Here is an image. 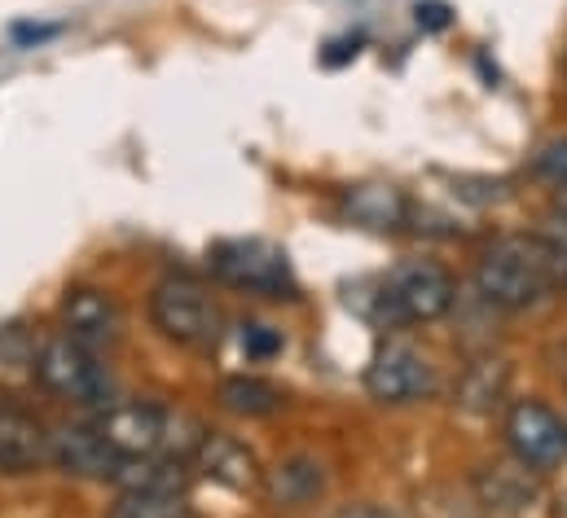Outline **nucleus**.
I'll return each mask as SVG.
<instances>
[{"mask_svg": "<svg viewBox=\"0 0 567 518\" xmlns=\"http://www.w3.org/2000/svg\"><path fill=\"white\" fill-rule=\"evenodd\" d=\"M567 251L555 247L542 234H506L497 238L480 268H475V290L484 303L502 308V312H524L533 303H542L550 290L564 286Z\"/></svg>", "mask_w": 567, "mask_h": 518, "instance_id": "nucleus-1", "label": "nucleus"}, {"mask_svg": "<svg viewBox=\"0 0 567 518\" xmlns=\"http://www.w3.org/2000/svg\"><path fill=\"white\" fill-rule=\"evenodd\" d=\"M150 321L154 330L189 352H207L225 334V312L212 299V290L189 272H167L150 290Z\"/></svg>", "mask_w": 567, "mask_h": 518, "instance_id": "nucleus-2", "label": "nucleus"}, {"mask_svg": "<svg viewBox=\"0 0 567 518\" xmlns=\"http://www.w3.org/2000/svg\"><path fill=\"white\" fill-rule=\"evenodd\" d=\"M207 268L216 281L247 290V294H265V299H295L299 294L290 256L269 238H225L207 251Z\"/></svg>", "mask_w": 567, "mask_h": 518, "instance_id": "nucleus-3", "label": "nucleus"}, {"mask_svg": "<svg viewBox=\"0 0 567 518\" xmlns=\"http://www.w3.org/2000/svg\"><path fill=\"white\" fill-rule=\"evenodd\" d=\"M379 303H383V321H392V325L440 321L457 303V281L449 277V268H440L431 259H405L379 286Z\"/></svg>", "mask_w": 567, "mask_h": 518, "instance_id": "nucleus-4", "label": "nucleus"}, {"mask_svg": "<svg viewBox=\"0 0 567 518\" xmlns=\"http://www.w3.org/2000/svg\"><path fill=\"white\" fill-rule=\"evenodd\" d=\"M31 374L40 379V387L53 391L58 400H71V404H106L111 400L106 365L97 361V352H89L71 334L40 339L35 356H31Z\"/></svg>", "mask_w": 567, "mask_h": 518, "instance_id": "nucleus-5", "label": "nucleus"}, {"mask_svg": "<svg viewBox=\"0 0 567 518\" xmlns=\"http://www.w3.org/2000/svg\"><path fill=\"white\" fill-rule=\"evenodd\" d=\"M506 448H511L515 462L546 475V470L564 466L567 422L555 408H546L542 400H515L511 413H506Z\"/></svg>", "mask_w": 567, "mask_h": 518, "instance_id": "nucleus-6", "label": "nucleus"}, {"mask_svg": "<svg viewBox=\"0 0 567 518\" xmlns=\"http://www.w3.org/2000/svg\"><path fill=\"white\" fill-rule=\"evenodd\" d=\"M365 391L379 404H414L435 391V370L410 343H379L365 365Z\"/></svg>", "mask_w": 567, "mask_h": 518, "instance_id": "nucleus-7", "label": "nucleus"}, {"mask_svg": "<svg viewBox=\"0 0 567 518\" xmlns=\"http://www.w3.org/2000/svg\"><path fill=\"white\" fill-rule=\"evenodd\" d=\"M93 431L120 453V457H150L163 453L167 435V408L150 400H128V404H106Z\"/></svg>", "mask_w": 567, "mask_h": 518, "instance_id": "nucleus-8", "label": "nucleus"}, {"mask_svg": "<svg viewBox=\"0 0 567 518\" xmlns=\"http://www.w3.org/2000/svg\"><path fill=\"white\" fill-rule=\"evenodd\" d=\"M475 501L488 510L493 518H519L528 515L542 501V475L528 470L524 462H488L471 475Z\"/></svg>", "mask_w": 567, "mask_h": 518, "instance_id": "nucleus-9", "label": "nucleus"}, {"mask_svg": "<svg viewBox=\"0 0 567 518\" xmlns=\"http://www.w3.org/2000/svg\"><path fill=\"white\" fill-rule=\"evenodd\" d=\"M62 325H66V334H71L75 343H84L89 352H106V348H115V343L124 339V312H120V303H115L106 290H97V286H75V290H66V299H62Z\"/></svg>", "mask_w": 567, "mask_h": 518, "instance_id": "nucleus-10", "label": "nucleus"}, {"mask_svg": "<svg viewBox=\"0 0 567 518\" xmlns=\"http://www.w3.org/2000/svg\"><path fill=\"white\" fill-rule=\"evenodd\" d=\"M339 211L352 229H365V234H401L414 216L410 207V194L388 185V180H361V185H348L339 194Z\"/></svg>", "mask_w": 567, "mask_h": 518, "instance_id": "nucleus-11", "label": "nucleus"}, {"mask_svg": "<svg viewBox=\"0 0 567 518\" xmlns=\"http://www.w3.org/2000/svg\"><path fill=\"white\" fill-rule=\"evenodd\" d=\"M189 462H194L198 475H207L212 484H220L229 493H256L260 479H265L260 457L238 435H225V431H207Z\"/></svg>", "mask_w": 567, "mask_h": 518, "instance_id": "nucleus-12", "label": "nucleus"}, {"mask_svg": "<svg viewBox=\"0 0 567 518\" xmlns=\"http://www.w3.org/2000/svg\"><path fill=\"white\" fill-rule=\"evenodd\" d=\"M53 462V435L22 404H0V475H35Z\"/></svg>", "mask_w": 567, "mask_h": 518, "instance_id": "nucleus-13", "label": "nucleus"}, {"mask_svg": "<svg viewBox=\"0 0 567 518\" xmlns=\"http://www.w3.org/2000/svg\"><path fill=\"white\" fill-rule=\"evenodd\" d=\"M53 466L71 479H93L111 484L120 470V453L93 431V426H62L53 435Z\"/></svg>", "mask_w": 567, "mask_h": 518, "instance_id": "nucleus-14", "label": "nucleus"}, {"mask_svg": "<svg viewBox=\"0 0 567 518\" xmlns=\"http://www.w3.org/2000/svg\"><path fill=\"white\" fill-rule=\"evenodd\" d=\"M194 470L185 457H120V470H115V488L124 497H185Z\"/></svg>", "mask_w": 567, "mask_h": 518, "instance_id": "nucleus-15", "label": "nucleus"}, {"mask_svg": "<svg viewBox=\"0 0 567 518\" xmlns=\"http://www.w3.org/2000/svg\"><path fill=\"white\" fill-rule=\"evenodd\" d=\"M260 493H265V501L274 510H303L326 493V466L317 457H308V453L286 457L274 470H265Z\"/></svg>", "mask_w": 567, "mask_h": 518, "instance_id": "nucleus-16", "label": "nucleus"}, {"mask_svg": "<svg viewBox=\"0 0 567 518\" xmlns=\"http://www.w3.org/2000/svg\"><path fill=\"white\" fill-rule=\"evenodd\" d=\"M506 383H511V365L506 361H493V356H480L462 370L457 387H453V404L462 413H493L506 395Z\"/></svg>", "mask_w": 567, "mask_h": 518, "instance_id": "nucleus-17", "label": "nucleus"}, {"mask_svg": "<svg viewBox=\"0 0 567 518\" xmlns=\"http://www.w3.org/2000/svg\"><path fill=\"white\" fill-rule=\"evenodd\" d=\"M220 408H229L234 417H274L282 408V387H274L269 379H256V374H229L220 387H216Z\"/></svg>", "mask_w": 567, "mask_h": 518, "instance_id": "nucleus-18", "label": "nucleus"}, {"mask_svg": "<svg viewBox=\"0 0 567 518\" xmlns=\"http://www.w3.org/2000/svg\"><path fill=\"white\" fill-rule=\"evenodd\" d=\"M115 518H198L185 497H124L115 506Z\"/></svg>", "mask_w": 567, "mask_h": 518, "instance_id": "nucleus-19", "label": "nucleus"}, {"mask_svg": "<svg viewBox=\"0 0 567 518\" xmlns=\"http://www.w3.org/2000/svg\"><path fill=\"white\" fill-rule=\"evenodd\" d=\"M243 352L251 361H274L282 352V334L269 325H243Z\"/></svg>", "mask_w": 567, "mask_h": 518, "instance_id": "nucleus-20", "label": "nucleus"}, {"mask_svg": "<svg viewBox=\"0 0 567 518\" xmlns=\"http://www.w3.org/2000/svg\"><path fill=\"white\" fill-rule=\"evenodd\" d=\"M31 356H35V343L18 325H4L0 330V361L4 365H31Z\"/></svg>", "mask_w": 567, "mask_h": 518, "instance_id": "nucleus-21", "label": "nucleus"}, {"mask_svg": "<svg viewBox=\"0 0 567 518\" xmlns=\"http://www.w3.org/2000/svg\"><path fill=\"white\" fill-rule=\"evenodd\" d=\"M537 172H542L546 180H555V185H564L567 189V136L550 141V145H542V154H537Z\"/></svg>", "mask_w": 567, "mask_h": 518, "instance_id": "nucleus-22", "label": "nucleus"}, {"mask_svg": "<svg viewBox=\"0 0 567 518\" xmlns=\"http://www.w3.org/2000/svg\"><path fill=\"white\" fill-rule=\"evenodd\" d=\"M414 18H419L423 31H444V27L453 22V9H449L444 0H419V4H414Z\"/></svg>", "mask_w": 567, "mask_h": 518, "instance_id": "nucleus-23", "label": "nucleus"}, {"mask_svg": "<svg viewBox=\"0 0 567 518\" xmlns=\"http://www.w3.org/2000/svg\"><path fill=\"white\" fill-rule=\"evenodd\" d=\"M357 49H361V35H352V40H339V44H330V53H326V66H339V62L357 58Z\"/></svg>", "mask_w": 567, "mask_h": 518, "instance_id": "nucleus-24", "label": "nucleus"}, {"mask_svg": "<svg viewBox=\"0 0 567 518\" xmlns=\"http://www.w3.org/2000/svg\"><path fill=\"white\" fill-rule=\"evenodd\" d=\"M330 518H392V515L379 510V506H343V510H334Z\"/></svg>", "mask_w": 567, "mask_h": 518, "instance_id": "nucleus-25", "label": "nucleus"}, {"mask_svg": "<svg viewBox=\"0 0 567 518\" xmlns=\"http://www.w3.org/2000/svg\"><path fill=\"white\" fill-rule=\"evenodd\" d=\"M13 35L18 40H44V35H53V27H18Z\"/></svg>", "mask_w": 567, "mask_h": 518, "instance_id": "nucleus-26", "label": "nucleus"}, {"mask_svg": "<svg viewBox=\"0 0 567 518\" xmlns=\"http://www.w3.org/2000/svg\"><path fill=\"white\" fill-rule=\"evenodd\" d=\"M564 290H567V272H564Z\"/></svg>", "mask_w": 567, "mask_h": 518, "instance_id": "nucleus-27", "label": "nucleus"}]
</instances>
